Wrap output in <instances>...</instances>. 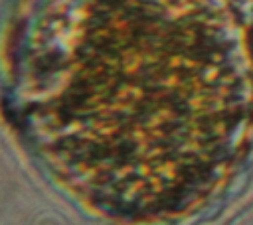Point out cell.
<instances>
[{"label": "cell", "instance_id": "cell-1", "mask_svg": "<svg viewBox=\"0 0 253 225\" xmlns=\"http://www.w3.org/2000/svg\"><path fill=\"white\" fill-rule=\"evenodd\" d=\"M0 85L40 168L113 221L186 219L253 152V43L229 0H12Z\"/></svg>", "mask_w": 253, "mask_h": 225}]
</instances>
